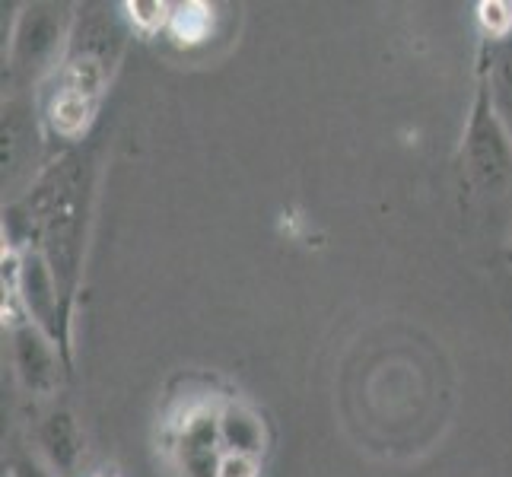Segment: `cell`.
Returning a JSON list of instances; mask_svg holds the SVG:
<instances>
[{
    "label": "cell",
    "mask_w": 512,
    "mask_h": 477,
    "mask_svg": "<svg viewBox=\"0 0 512 477\" xmlns=\"http://www.w3.org/2000/svg\"><path fill=\"white\" fill-rule=\"evenodd\" d=\"M13 477H58V474H51L45 471L42 465H35L32 458H20V462H13Z\"/></svg>",
    "instance_id": "cell-7"
},
{
    "label": "cell",
    "mask_w": 512,
    "mask_h": 477,
    "mask_svg": "<svg viewBox=\"0 0 512 477\" xmlns=\"http://www.w3.org/2000/svg\"><path fill=\"white\" fill-rule=\"evenodd\" d=\"M509 261H512V239H509Z\"/></svg>",
    "instance_id": "cell-8"
},
{
    "label": "cell",
    "mask_w": 512,
    "mask_h": 477,
    "mask_svg": "<svg viewBox=\"0 0 512 477\" xmlns=\"http://www.w3.org/2000/svg\"><path fill=\"white\" fill-rule=\"evenodd\" d=\"M478 86L487 93L490 109L497 112L512 140V23L503 29H484L478 51Z\"/></svg>",
    "instance_id": "cell-3"
},
{
    "label": "cell",
    "mask_w": 512,
    "mask_h": 477,
    "mask_svg": "<svg viewBox=\"0 0 512 477\" xmlns=\"http://www.w3.org/2000/svg\"><path fill=\"white\" fill-rule=\"evenodd\" d=\"M61 42V23L51 13H42V7H35L23 13L20 26L13 32V70L23 74H35L45 58L55 55V48Z\"/></svg>",
    "instance_id": "cell-5"
},
{
    "label": "cell",
    "mask_w": 512,
    "mask_h": 477,
    "mask_svg": "<svg viewBox=\"0 0 512 477\" xmlns=\"http://www.w3.org/2000/svg\"><path fill=\"white\" fill-rule=\"evenodd\" d=\"M121 48V29L112 10L105 13H86L77 20V26L67 35L64 51V86L55 99V128L61 134H77L90 115L96 112V102L102 96V86L109 80L112 61Z\"/></svg>",
    "instance_id": "cell-1"
},
{
    "label": "cell",
    "mask_w": 512,
    "mask_h": 477,
    "mask_svg": "<svg viewBox=\"0 0 512 477\" xmlns=\"http://www.w3.org/2000/svg\"><path fill=\"white\" fill-rule=\"evenodd\" d=\"M55 341L48 338V334L32 325V322H23L13 328V363H16V373L26 382L29 392L35 395H48L58 388V369H61V360L55 347Z\"/></svg>",
    "instance_id": "cell-4"
},
{
    "label": "cell",
    "mask_w": 512,
    "mask_h": 477,
    "mask_svg": "<svg viewBox=\"0 0 512 477\" xmlns=\"http://www.w3.org/2000/svg\"><path fill=\"white\" fill-rule=\"evenodd\" d=\"M39 446L55 474L70 477L80 462V433L67 411H51L39 427Z\"/></svg>",
    "instance_id": "cell-6"
},
{
    "label": "cell",
    "mask_w": 512,
    "mask_h": 477,
    "mask_svg": "<svg viewBox=\"0 0 512 477\" xmlns=\"http://www.w3.org/2000/svg\"><path fill=\"white\" fill-rule=\"evenodd\" d=\"M462 172L474 194L490 201H506L512 194V140L497 112L490 109L487 93L478 86L462 134Z\"/></svg>",
    "instance_id": "cell-2"
}]
</instances>
